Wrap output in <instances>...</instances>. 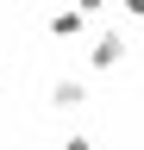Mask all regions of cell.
<instances>
[{
	"label": "cell",
	"mask_w": 144,
	"mask_h": 150,
	"mask_svg": "<svg viewBox=\"0 0 144 150\" xmlns=\"http://www.w3.org/2000/svg\"><path fill=\"white\" fill-rule=\"evenodd\" d=\"M57 150H94V138H82V131H69V138H63Z\"/></svg>",
	"instance_id": "obj_4"
},
{
	"label": "cell",
	"mask_w": 144,
	"mask_h": 150,
	"mask_svg": "<svg viewBox=\"0 0 144 150\" xmlns=\"http://www.w3.org/2000/svg\"><path fill=\"white\" fill-rule=\"evenodd\" d=\"M82 31H88V19L75 6H57V13H50V38H57V44H75Z\"/></svg>",
	"instance_id": "obj_2"
},
{
	"label": "cell",
	"mask_w": 144,
	"mask_h": 150,
	"mask_svg": "<svg viewBox=\"0 0 144 150\" xmlns=\"http://www.w3.org/2000/svg\"><path fill=\"white\" fill-rule=\"evenodd\" d=\"M125 50H132V44H125L119 31H100V38H94V50H88V69H94V75L119 69V63H125Z\"/></svg>",
	"instance_id": "obj_1"
},
{
	"label": "cell",
	"mask_w": 144,
	"mask_h": 150,
	"mask_svg": "<svg viewBox=\"0 0 144 150\" xmlns=\"http://www.w3.org/2000/svg\"><path fill=\"white\" fill-rule=\"evenodd\" d=\"M75 13H82V19H94V13H106V0H75Z\"/></svg>",
	"instance_id": "obj_5"
},
{
	"label": "cell",
	"mask_w": 144,
	"mask_h": 150,
	"mask_svg": "<svg viewBox=\"0 0 144 150\" xmlns=\"http://www.w3.org/2000/svg\"><path fill=\"white\" fill-rule=\"evenodd\" d=\"M50 106H57V112L88 106V81H69V75H63V81H50Z\"/></svg>",
	"instance_id": "obj_3"
},
{
	"label": "cell",
	"mask_w": 144,
	"mask_h": 150,
	"mask_svg": "<svg viewBox=\"0 0 144 150\" xmlns=\"http://www.w3.org/2000/svg\"><path fill=\"white\" fill-rule=\"evenodd\" d=\"M119 6H125V13H132V19H144V0H119Z\"/></svg>",
	"instance_id": "obj_6"
}]
</instances>
